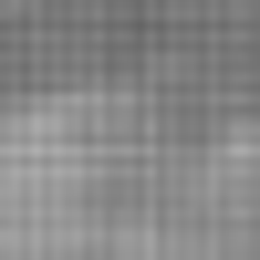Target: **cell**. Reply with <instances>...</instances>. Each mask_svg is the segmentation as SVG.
<instances>
[{"mask_svg":"<svg viewBox=\"0 0 260 260\" xmlns=\"http://www.w3.org/2000/svg\"><path fill=\"white\" fill-rule=\"evenodd\" d=\"M0 260H260V125L156 94L0 104Z\"/></svg>","mask_w":260,"mask_h":260,"instance_id":"obj_1","label":"cell"}]
</instances>
